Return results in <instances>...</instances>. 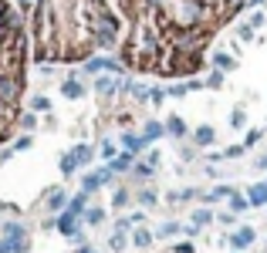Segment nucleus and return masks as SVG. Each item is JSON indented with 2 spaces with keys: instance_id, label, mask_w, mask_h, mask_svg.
<instances>
[{
  "instance_id": "7c9ffc66",
  "label": "nucleus",
  "mask_w": 267,
  "mask_h": 253,
  "mask_svg": "<svg viewBox=\"0 0 267 253\" xmlns=\"http://www.w3.org/2000/svg\"><path fill=\"white\" fill-rule=\"evenodd\" d=\"M247 152V145H230V149H223V159H240Z\"/></svg>"
},
{
  "instance_id": "423d86ee",
  "label": "nucleus",
  "mask_w": 267,
  "mask_h": 253,
  "mask_svg": "<svg viewBox=\"0 0 267 253\" xmlns=\"http://www.w3.org/2000/svg\"><path fill=\"white\" fill-rule=\"evenodd\" d=\"M95 91H98L102 98H112L115 91H122V81H115V78H108V74H105V78H98V81H95Z\"/></svg>"
},
{
  "instance_id": "ea45409f",
  "label": "nucleus",
  "mask_w": 267,
  "mask_h": 253,
  "mask_svg": "<svg viewBox=\"0 0 267 253\" xmlns=\"http://www.w3.org/2000/svg\"><path fill=\"white\" fill-rule=\"evenodd\" d=\"M261 3H264V0H247V7H250V10H257Z\"/></svg>"
},
{
  "instance_id": "c85d7f7f",
  "label": "nucleus",
  "mask_w": 267,
  "mask_h": 253,
  "mask_svg": "<svg viewBox=\"0 0 267 253\" xmlns=\"http://www.w3.org/2000/svg\"><path fill=\"white\" fill-rule=\"evenodd\" d=\"M129 199H132V196H129V189H115V196H112V206H115V209H122Z\"/></svg>"
},
{
  "instance_id": "bb28decb",
  "label": "nucleus",
  "mask_w": 267,
  "mask_h": 253,
  "mask_svg": "<svg viewBox=\"0 0 267 253\" xmlns=\"http://www.w3.org/2000/svg\"><path fill=\"white\" fill-rule=\"evenodd\" d=\"M98 152H102V159H108V162H112V159L119 155V152H115V145H112V138H105V142L98 145Z\"/></svg>"
},
{
  "instance_id": "e433bc0d",
  "label": "nucleus",
  "mask_w": 267,
  "mask_h": 253,
  "mask_svg": "<svg viewBox=\"0 0 267 253\" xmlns=\"http://www.w3.org/2000/svg\"><path fill=\"white\" fill-rule=\"evenodd\" d=\"M247 24H250V27H254V31H257V27H261V24H264V14H261V10H254V14H250V17H247Z\"/></svg>"
},
{
  "instance_id": "2eb2a0df",
  "label": "nucleus",
  "mask_w": 267,
  "mask_h": 253,
  "mask_svg": "<svg viewBox=\"0 0 267 253\" xmlns=\"http://www.w3.org/2000/svg\"><path fill=\"white\" fill-rule=\"evenodd\" d=\"M213 67H216V71H233V67H237V58H233V54L216 51V54H213Z\"/></svg>"
},
{
  "instance_id": "0eeeda50",
  "label": "nucleus",
  "mask_w": 267,
  "mask_h": 253,
  "mask_svg": "<svg viewBox=\"0 0 267 253\" xmlns=\"http://www.w3.org/2000/svg\"><path fill=\"white\" fill-rule=\"evenodd\" d=\"M71 155H74L78 169H85V166H91V162H95V149H91V145H85V142H81V145H74V149H71Z\"/></svg>"
},
{
  "instance_id": "f03ea898",
  "label": "nucleus",
  "mask_w": 267,
  "mask_h": 253,
  "mask_svg": "<svg viewBox=\"0 0 267 253\" xmlns=\"http://www.w3.org/2000/svg\"><path fill=\"white\" fill-rule=\"evenodd\" d=\"M108 179H112V166H102V169H95V172H85V176H81V189L95 192V189H102Z\"/></svg>"
},
{
  "instance_id": "9b49d317",
  "label": "nucleus",
  "mask_w": 267,
  "mask_h": 253,
  "mask_svg": "<svg viewBox=\"0 0 267 253\" xmlns=\"http://www.w3.org/2000/svg\"><path fill=\"white\" fill-rule=\"evenodd\" d=\"M61 95H65V98H85V84H81L78 78H68L65 84H61Z\"/></svg>"
},
{
  "instance_id": "39448f33",
  "label": "nucleus",
  "mask_w": 267,
  "mask_h": 253,
  "mask_svg": "<svg viewBox=\"0 0 267 253\" xmlns=\"http://www.w3.org/2000/svg\"><path fill=\"white\" fill-rule=\"evenodd\" d=\"M122 145L129 149V152H145V145H149V138L145 135H135V132H122Z\"/></svg>"
},
{
  "instance_id": "20e7f679",
  "label": "nucleus",
  "mask_w": 267,
  "mask_h": 253,
  "mask_svg": "<svg viewBox=\"0 0 267 253\" xmlns=\"http://www.w3.org/2000/svg\"><path fill=\"white\" fill-rule=\"evenodd\" d=\"M44 202H48V209H51V213H61V209L68 206V192L61 189V186H58V189H48V192H44Z\"/></svg>"
},
{
  "instance_id": "a211bd4d",
  "label": "nucleus",
  "mask_w": 267,
  "mask_h": 253,
  "mask_svg": "<svg viewBox=\"0 0 267 253\" xmlns=\"http://www.w3.org/2000/svg\"><path fill=\"white\" fill-rule=\"evenodd\" d=\"M85 223H88V226H102V223H105V209H102V206H91V209L85 213Z\"/></svg>"
},
{
  "instance_id": "473e14b6",
  "label": "nucleus",
  "mask_w": 267,
  "mask_h": 253,
  "mask_svg": "<svg viewBox=\"0 0 267 253\" xmlns=\"http://www.w3.org/2000/svg\"><path fill=\"white\" fill-rule=\"evenodd\" d=\"M149 101H152V105H162V101H166V91H162V88H149Z\"/></svg>"
},
{
  "instance_id": "b1692460",
  "label": "nucleus",
  "mask_w": 267,
  "mask_h": 253,
  "mask_svg": "<svg viewBox=\"0 0 267 253\" xmlns=\"http://www.w3.org/2000/svg\"><path fill=\"white\" fill-rule=\"evenodd\" d=\"M135 199H139V206H156V199H159V196H156V189H139Z\"/></svg>"
},
{
  "instance_id": "ddd939ff",
  "label": "nucleus",
  "mask_w": 267,
  "mask_h": 253,
  "mask_svg": "<svg viewBox=\"0 0 267 253\" xmlns=\"http://www.w3.org/2000/svg\"><path fill=\"white\" fill-rule=\"evenodd\" d=\"M166 135H173V138H183V135H186V122H183L179 115H169V118H166Z\"/></svg>"
},
{
  "instance_id": "2f4dec72",
  "label": "nucleus",
  "mask_w": 267,
  "mask_h": 253,
  "mask_svg": "<svg viewBox=\"0 0 267 253\" xmlns=\"http://www.w3.org/2000/svg\"><path fill=\"white\" fill-rule=\"evenodd\" d=\"M237 37H240V41H254V27H250V24H240V27H237Z\"/></svg>"
},
{
  "instance_id": "f8f14e48",
  "label": "nucleus",
  "mask_w": 267,
  "mask_h": 253,
  "mask_svg": "<svg viewBox=\"0 0 267 253\" xmlns=\"http://www.w3.org/2000/svg\"><path fill=\"white\" fill-rule=\"evenodd\" d=\"M247 199H250V206H267V183L250 186V189H247Z\"/></svg>"
},
{
  "instance_id": "58836bf2",
  "label": "nucleus",
  "mask_w": 267,
  "mask_h": 253,
  "mask_svg": "<svg viewBox=\"0 0 267 253\" xmlns=\"http://www.w3.org/2000/svg\"><path fill=\"white\" fill-rule=\"evenodd\" d=\"M145 162H149V166H152V169H156V166H159V162H162V152H156V149H152V152H149V155H145Z\"/></svg>"
},
{
  "instance_id": "f704fd0d",
  "label": "nucleus",
  "mask_w": 267,
  "mask_h": 253,
  "mask_svg": "<svg viewBox=\"0 0 267 253\" xmlns=\"http://www.w3.org/2000/svg\"><path fill=\"white\" fill-rule=\"evenodd\" d=\"M223 84V71H213L210 78H206V88H220Z\"/></svg>"
},
{
  "instance_id": "f3484780",
  "label": "nucleus",
  "mask_w": 267,
  "mask_h": 253,
  "mask_svg": "<svg viewBox=\"0 0 267 253\" xmlns=\"http://www.w3.org/2000/svg\"><path fill=\"white\" fill-rule=\"evenodd\" d=\"M3 236L7 240H27V230L20 223H3Z\"/></svg>"
},
{
  "instance_id": "1a4fd4ad",
  "label": "nucleus",
  "mask_w": 267,
  "mask_h": 253,
  "mask_svg": "<svg viewBox=\"0 0 267 253\" xmlns=\"http://www.w3.org/2000/svg\"><path fill=\"white\" fill-rule=\"evenodd\" d=\"M213 142H216V132H213V125H200L196 132H193V145L206 149V145H213Z\"/></svg>"
},
{
  "instance_id": "c9c22d12",
  "label": "nucleus",
  "mask_w": 267,
  "mask_h": 253,
  "mask_svg": "<svg viewBox=\"0 0 267 253\" xmlns=\"http://www.w3.org/2000/svg\"><path fill=\"white\" fill-rule=\"evenodd\" d=\"M261 135H264L261 128H254V132H247V138H244V145H247V149H250V145H257V142H261Z\"/></svg>"
},
{
  "instance_id": "393cba45",
  "label": "nucleus",
  "mask_w": 267,
  "mask_h": 253,
  "mask_svg": "<svg viewBox=\"0 0 267 253\" xmlns=\"http://www.w3.org/2000/svg\"><path fill=\"white\" fill-rule=\"evenodd\" d=\"M176 233H186V226H179V223H162L159 226V236H176Z\"/></svg>"
},
{
  "instance_id": "cd10ccee",
  "label": "nucleus",
  "mask_w": 267,
  "mask_h": 253,
  "mask_svg": "<svg viewBox=\"0 0 267 253\" xmlns=\"http://www.w3.org/2000/svg\"><path fill=\"white\" fill-rule=\"evenodd\" d=\"M244 122H247V112H244V108H233V112H230V125L244 128Z\"/></svg>"
},
{
  "instance_id": "c756f323",
  "label": "nucleus",
  "mask_w": 267,
  "mask_h": 253,
  "mask_svg": "<svg viewBox=\"0 0 267 253\" xmlns=\"http://www.w3.org/2000/svg\"><path fill=\"white\" fill-rule=\"evenodd\" d=\"M210 219H213V213H210V209H196V213H193V226H206Z\"/></svg>"
},
{
  "instance_id": "6ab92c4d",
  "label": "nucleus",
  "mask_w": 267,
  "mask_h": 253,
  "mask_svg": "<svg viewBox=\"0 0 267 253\" xmlns=\"http://www.w3.org/2000/svg\"><path fill=\"white\" fill-rule=\"evenodd\" d=\"M247 206H250V199H247V196H240L237 189L230 192V213H244Z\"/></svg>"
},
{
  "instance_id": "a878e982",
  "label": "nucleus",
  "mask_w": 267,
  "mask_h": 253,
  "mask_svg": "<svg viewBox=\"0 0 267 253\" xmlns=\"http://www.w3.org/2000/svg\"><path fill=\"white\" fill-rule=\"evenodd\" d=\"M20 128L34 132V128H37V112H24V115H20Z\"/></svg>"
},
{
  "instance_id": "dca6fc26",
  "label": "nucleus",
  "mask_w": 267,
  "mask_h": 253,
  "mask_svg": "<svg viewBox=\"0 0 267 253\" xmlns=\"http://www.w3.org/2000/svg\"><path fill=\"white\" fill-rule=\"evenodd\" d=\"M142 135H145L149 142L162 138V135H166V122H145V125H142Z\"/></svg>"
},
{
  "instance_id": "a19ab883",
  "label": "nucleus",
  "mask_w": 267,
  "mask_h": 253,
  "mask_svg": "<svg viewBox=\"0 0 267 253\" xmlns=\"http://www.w3.org/2000/svg\"><path fill=\"white\" fill-rule=\"evenodd\" d=\"M257 169H267V155H261V159H257Z\"/></svg>"
},
{
  "instance_id": "aec40b11",
  "label": "nucleus",
  "mask_w": 267,
  "mask_h": 253,
  "mask_svg": "<svg viewBox=\"0 0 267 253\" xmlns=\"http://www.w3.org/2000/svg\"><path fill=\"white\" fill-rule=\"evenodd\" d=\"M152 240H156V236H152L149 230H135V233H132V243L139 247V250H145V247H152Z\"/></svg>"
},
{
  "instance_id": "412c9836",
  "label": "nucleus",
  "mask_w": 267,
  "mask_h": 253,
  "mask_svg": "<svg viewBox=\"0 0 267 253\" xmlns=\"http://www.w3.org/2000/svg\"><path fill=\"white\" fill-rule=\"evenodd\" d=\"M230 192H233V186H216V189L206 192V202H216V199H230Z\"/></svg>"
},
{
  "instance_id": "f257e3e1",
  "label": "nucleus",
  "mask_w": 267,
  "mask_h": 253,
  "mask_svg": "<svg viewBox=\"0 0 267 253\" xmlns=\"http://www.w3.org/2000/svg\"><path fill=\"white\" fill-rule=\"evenodd\" d=\"M58 233H61V236H68V240H74V243H81L78 216H74L71 209H61V213H58Z\"/></svg>"
},
{
  "instance_id": "4c0bfd02",
  "label": "nucleus",
  "mask_w": 267,
  "mask_h": 253,
  "mask_svg": "<svg viewBox=\"0 0 267 253\" xmlns=\"http://www.w3.org/2000/svg\"><path fill=\"white\" fill-rule=\"evenodd\" d=\"M24 149H31V135H20V138L14 142V152H24Z\"/></svg>"
},
{
  "instance_id": "4468645a",
  "label": "nucleus",
  "mask_w": 267,
  "mask_h": 253,
  "mask_svg": "<svg viewBox=\"0 0 267 253\" xmlns=\"http://www.w3.org/2000/svg\"><path fill=\"white\" fill-rule=\"evenodd\" d=\"M88 196H91V192H78V196H71V199H68V206L65 209H71V213H74V216H81V213H85V206H88Z\"/></svg>"
},
{
  "instance_id": "6e6552de",
  "label": "nucleus",
  "mask_w": 267,
  "mask_h": 253,
  "mask_svg": "<svg viewBox=\"0 0 267 253\" xmlns=\"http://www.w3.org/2000/svg\"><path fill=\"white\" fill-rule=\"evenodd\" d=\"M254 236H257V233H254V230H250V226H240V230H237V233H233V236H230V243H233V247H237V250H247V247H250V243H254Z\"/></svg>"
},
{
  "instance_id": "79ce46f5",
  "label": "nucleus",
  "mask_w": 267,
  "mask_h": 253,
  "mask_svg": "<svg viewBox=\"0 0 267 253\" xmlns=\"http://www.w3.org/2000/svg\"><path fill=\"white\" fill-rule=\"evenodd\" d=\"M78 253H98V250H91V247H81V250H78Z\"/></svg>"
},
{
  "instance_id": "7ed1b4c3",
  "label": "nucleus",
  "mask_w": 267,
  "mask_h": 253,
  "mask_svg": "<svg viewBox=\"0 0 267 253\" xmlns=\"http://www.w3.org/2000/svg\"><path fill=\"white\" fill-rule=\"evenodd\" d=\"M98 71H115V74H122L125 64L115 61V58H88V61H85V74H98Z\"/></svg>"
},
{
  "instance_id": "72a5a7b5",
  "label": "nucleus",
  "mask_w": 267,
  "mask_h": 253,
  "mask_svg": "<svg viewBox=\"0 0 267 253\" xmlns=\"http://www.w3.org/2000/svg\"><path fill=\"white\" fill-rule=\"evenodd\" d=\"M108 243H112V250H115V253H119V250H125V236H122V230H115V236H112Z\"/></svg>"
},
{
  "instance_id": "9d476101",
  "label": "nucleus",
  "mask_w": 267,
  "mask_h": 253,
  "mask_svg": "<svg viewBox=\"0 0 267 253\" xmlns=\"http://www.w3.org/2000/svg\"><path fill=\"white\" fill-rule=\"evenodd\" d=\"M108 166H112V172H129V169L135 166V152H129V149H125V152H122V155H115Z\"/></svg>"
},
{
  "instance_id": "5701e85b",
  "label": "nucleus",
  "mask_w": 267,
  "mask_h": 253,
  "mask_svg": "<svg viewBox=\"0 0 267 253\" xmlns=\"http://www.w3.org/2000/svg\"><path fill=\"white\" fill-rule=\"evenodd\" d=\"M61 172H65V176H74V172H78V162H74V155H71V152L61 155Z\"/></svg>"
},
{
  "instance_id": "4be33fe9",
  "label": "nucleus",
  "mask_w": 267,
  "mask_h": 253,
  "mask_svg": "<svg viewBox=\"0 0 267 253\" xmlns=\"http://www.w3.org/2000/svg\"><path fill=\"white\" fill-rule=\"evenodd\" d=\"M31 112H51V98L34 95V98H31Z\"/></svg>"
}]
</instances>
